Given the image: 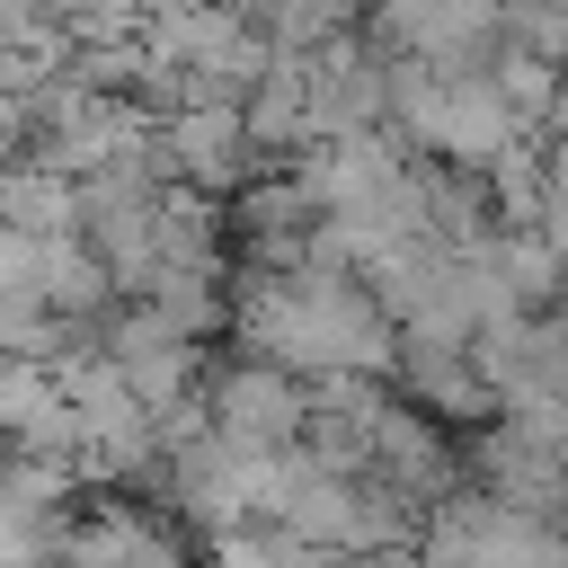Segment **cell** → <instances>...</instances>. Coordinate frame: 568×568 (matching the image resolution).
Returning a JSON list of instances; mask_svg holds the SVG:
<instances>
[{
  "label": "cell",
  "mask_w": 568,
  "mask_h": 568,
  "mask_svg": "<svg viewBox=\"0 0 568 568\" xmlns=\"http://www.w3.org/2000/svg\"><path fill=\"white\" fill-rule=\"evenodd\" d=\"M240 18L266 53H320V44L355 36L364 0H240Z\"/></svg>",
  "instance_id": "obj_5"
},
{
  "label": "cell",
  "mask_w": 568,
  "mask_h": 568,
  "mask_svg": "<svg viewBox=\"0 0 568 568\" xmlns=\"http://www.w3.org/2000/svg\"><path fill=\"white\" fill-rule=\"evenodd\" d=\"M151 124H160L169 186H195V195L231 204L248 178H266V160H257L248 133H240V106H169V115H151Z\"/></svg>",
  "instance_id": "obj_2"
},
{
  "label": "cell",
  "mask_w": 568,
  "mask_h": 568,
  "mask_svg": "<svg viewBox=\"0 0 568 568\" xmlns=\"http://www.w3.org/2000/svg\"><path fill=\"white\" fill-rule=\"evenodd\" d=\"M36 275H44V240L0 231V302H36ZM36 311H44V302H36Z\"/></svg>",
  "instance_id": "obj_8"
},
{
  "label": "cell",
  "mask_w": 568,
  "mask_h": 568,
  "mask_svg": "<svg viewBox=\"0 0 568 568\" xmlns=\"http://www.w3.org/2000/svg\"><path fill=\"white\" fill-rule=\"evenodd\" d=\"M390 390H399L417 417H435L444 435H453V426L470 435V426H488V417H497V399H488V382L470 373V355H462V346L399 337V346H390Z\"/></svg>",
  "instance_id": "obj_4"
},
{
  "label": "cell",
  "mask_w": 568,
  "mask_h": 568,
  "mask_svg": "<svg viewBox=\"0 0 568 568\" xmlns=\"http://www.w3.org/2000/svg\"><path fill=\"white\" fill-rule=\"evenodd\" d=\"M0 160H27V98L0 89Z\"/></svg>",
  "instance_id": "obj_9"
},
{
  "label": "cell",
  "mask_w": 568,
  "mask_h": 568,
  "mask_svg": "<svg viewBox=\"0 0 568 568\" xmlns=\"http://www.w3.org/2000/svg\"><path fill=\"white\" fill-rule=\"evenodd\" d=\"M479 257H488V275L515 311H550V293H559V240L550 231H497Z\"/></svg>",
  "instance_id": "obj_6"
},
{
  "label": "cell",
  "mask_w": 568,
  "mask_h": 568,
  "mask_svg": "<svg viewBox=\"0 0 568 568\" xmlns=\"http://www.w3.org/2000/svg\"><path fill=\"white\" fill-rule=\"evenodd\" d=\"M195 408L222 444H248V453H284L302 444V417H311V382L302 373H275V364H248V355H222L195 373Z\"/></svg>",
  "instance_id": "obj_1"
},
{
  "label": "cell",
  "mask_w": 568,
  "mask_h": 568,
  "mask_svg": "<svg viewBox=\"0 0 568 568\" xmlns=\"http://www.w3.org/2000/svg\"><path fill=\"white\" fill-rule=\"evenodd\" d=\"M27 9H36L44 27H71V9H80V0H27Z\"/></svg>",
  "instance_id": "obj_10"
},
{
  "label": "cell",
  "mask_w": 568,
  "mask_h": 568,
  "mask_svg": "<svg viewBox=\"0 0 568 568\" xmlns=\"http://www.w3.org/2000/svg\"><path fill=\"white\" fill-rule=\"evenodd\" d=\"M0 231L62 240V231H71V178H53V169H36V160H0Z\"/></svg>",
  "instance_id": "obj_7"
},
{
  "label": "cell",
  "mask_w": 568,
  "mask_h": 568,
  "mask_svg": "<svg viewBox=\"0 0 568 568\" xmlns=\"http://www.w3.org/2000/svg\"><path fill=\"white\" fill-rule=\"evenodd\" d=\"M53 568H186V541L169 515L133 506V497H89L62 515Z\"/></svg>",
  "instance_id": "obj_3"
}]
</instances>
